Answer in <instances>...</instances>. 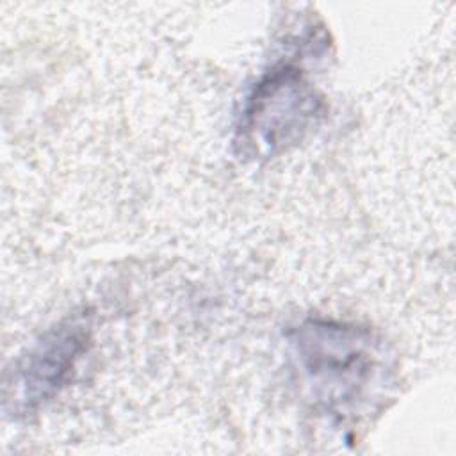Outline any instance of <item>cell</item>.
Listing matches in <instances>:
<instances>
[{
    "label": "cell",
    "instance_id": "obj_1",
    "mask_svg": "<svg viewBox=\"0 0 456 456\" xmlns=\"http://www.w3.org/2000/svg\"><path fill=\"white\" fill-rule=\"evenodd\" d=\"M319 114V100L292 66L273 69L249 96L244 110V141L276 151L303 137Z\"/></svg>",
    "mask_w": 456,
    "mask_h": 456
},
{
    "label": "cell",
    "instance_id": "obj_2",
    "mask_svg": "<svg viewBox=\"0 0 456 456\" xmlns=\"http://www.w3.org/2000/svg\"><path fill=\"white\" fill-rule=\"evenodd\" d=\"M86 342L87 328L82 319L75 317L50 330L16 367L14 404L28 410L50 399L68 378Z\"/></svg>",
    "mask_w": 456,
    "mask_h": 456
}]
</instances>
